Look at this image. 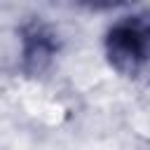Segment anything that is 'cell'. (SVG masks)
Returning <instances> with one entry per match:
<instances>
[{
  "label": "cell",
  "mask_w": 150,
  "mask_h": 150,
  "mask_svg": "<svg viewBox=\"0 0 150 150\" xmlns=\"http://www.w3.org/2000/svg\"><path fill=\"white\" fill-rule=\"evenodd\" d=\"M148 47H150V26L141 14L117 19L105 33L108 61L117 73L127 77H134L145 68Z\"/></svg>",
  "instance_id": "6da1fadb"
},
{
  "label": "cell",
  "mask_w": 150,
  "mask_h": 150,
  "mask_svg": "<svg viewBox=\"0 0 150 150\" xmlns=\"http://www.w3.org/2000/svg\"><path fill=\"white\" fill-rule=\"evenodd\" d=\"M54 52H56V42L52 30H47L40 23H33L23 30V63L28 70L33 73L42 70L52 61Z\"/></svg>",
  "instance_id": "7a4b0ae2"
}]
</instances>
